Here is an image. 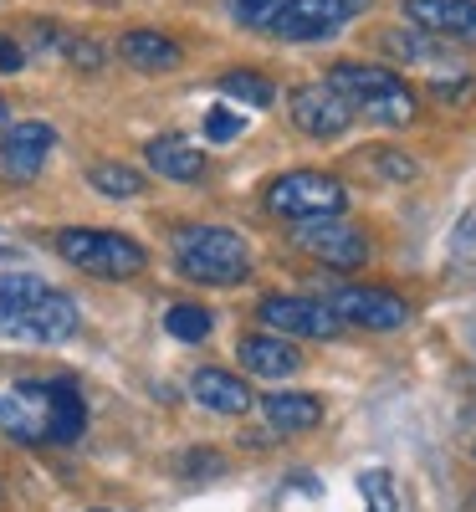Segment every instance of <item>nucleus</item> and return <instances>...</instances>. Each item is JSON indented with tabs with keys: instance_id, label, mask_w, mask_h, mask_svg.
I'll return each mask as SVG.
<instances>
[{
	"instance_id": "nucleus-35",
	"label": "nucleus",
	"mask_w": 476,
	"mask_h": 512,
	"mask_svg": "<svg viewBox=\"0 0 476 512\" xmlns=\"http://www.w3.org/2000/svg\"><path fill=\"white\" fill-rule=\"evenodd\" d=\"M93 512H108V507H93Z\"/></svg>"
},
{
	"instance_id": "nucleus-12",
	"label": "nucleus",
	"mask_w": 476,
	"mask_h": 512,
	"mask_svg": "<svg viewBox=\"0 0 476 512\" xmlns=\"http://www.w3.org/2000/svg\"><path fill=\"white\" fill-rule=\"evenodd\" d=\"M400 11L436 41H476V0H405Z\"/></svg>"
},
{
	"instance_id": "nucleus-13",
	"label": "nucleus",
	"mask_w": 476,
	"mask_h": 512,
	"mask_svg": "<svg viewBox=\"0 0 476 512\" xmlns=\"http://www.w3.org/2000/svg\"><path fill=\"white\" fill-rule=\"evenodd\" d=\"M0 431L11 441H47V384L26 379L16 395H0Z\"/></svg>"
},
{
	"instance_id": "nucleus-2",
	"label": "nucleus",
	"mask_w": 476,
	"mask_h": 512,
	"mask_svg": "<svg viewBox=\"0 0 476 512\" xmlns=\"http://www.w3.org/2000/svg\"><path fill=\"white\" fill-rule=\"evenodd\" d=\"M169 256L180 277L200 287H236L251 277V246L226 226H180L169 236Z\"/></svg>"
},
{
	"instance_id": "nucleus-27",
	"label": "nucleus",
	"mask_w": 476,
	"mask_h": 512,
	"mask_svg": "<svg viewBox=\"0 0 476 512\" xmlns=\"http://www.w3.org/2000/svg\"><path fill=\"white\" fill-rule=\"evenodd\" d=\"M359 492H364V502H369V512H395V477L384 472H364L359 477Z\"/></svg>"
},
{
	"instance_id": "nucleus-26",
	"label": "nucleus",
	"mask_w": 476,
	"mask_h": 512,
	"mask_svg": "<svg viewBox=\"0 0 476 512\" xmlns=\"http://www.w3.org/2000/svg\"><path fill=\"white\" fill-rule=\"evenodd\" d=\"M221 472H226V456L215 451V446H195V451L180 456V477H190V482H210V477H221Z\"/></svg>"
},
{
	"instance_id": "nucleus-28",
	"label": "nucleus",
	"mask_w": 476,
	"mask_h": 512,
	"mask_svg": "<svg viewBox=\"0 0 476 512\" xmlns=\"http://www.w3.org/2000/svg\"><path fill=\"white\" fill-rule=\"evenodd\" d=\"M287 6V0H231V11H236V21L241 26H251V31H272V21H277V11Z\"/></svg>"
},
{
	"instance_id": "nucleus-7",
	"label": "nucleus",
	"mask_w": 476,
	"mask_h": 512,
	"mask_svg": "<svg viewBox=\"0 0 476 512\" xmlns=\"http://www.w3.org/2000/svg\"><path fill=\"white\" fill-rule=\"evenodd\" d=\"M256 318H262L272 333H282V338H323V344L343 338V323H338V313L323 303V297L267 292L262 303H256Z\"/></svg>"
},
{
	"instance_id": "nucleus-23",
	"label": "nucleus",
	"mask_w": 476,
	"mask_h": 512,
	"mask_svg": "<svg viewBox=\"0 0 476 512\" xmlns=\"http://www.w3.org/2000/svg\"><path fill=\"white\" fill-rule=\"evenodd\" d=\"M164 328H169V338H180V344H205L210 328H215V318H210V308H200V303H175V308L164 313Z\"/></svg>"
},
{
	"instance_id": "nucleus-16",
	"label": "nucleus",
	"mask_w": 476,
	"mask_h": 512,
	"mask_svg": "<svg viewBox=\"0 0 476 512\" xmlns=\"http://www.w3.org/2000/svg\"><path fill=\"white\" fill-rule=\"evenodd\" d=\"M190 395H195L205 410H215V415H246V410H251L246 379L231 374V369H215V364H205V369L190 374Z\"/></svg>"
},
{
	"instance_id": "nucleus-19",
	"label": "nucleus",
	"mask_w": 476,
	"mask_h": 512,
	"mask_svg": "<svg viewBox=\"0 0 476 512\" xmlns=\"http://www.w3.org/2000/svg\"><path fill=\"white\" fill-rule=\"evenodd\" d=\"M47 384V441H77L88 431V405L77 395V379H41Z\"/></svg>"
},
{
	"instance_id": "nucleus-30",
	"label": "nucleus",
	"mask_w": 476,
	"mask_h": 512,
	"mask_svg": "<svg viewBox=\"0 0 476 512\" xmlns=\"http://www.w3.org/2000/svg\"><path fill=\"white\" fill-rule=\"evenodd\" d=\"M67 62L82 67V72H98V67H108V52H103V41H93V36H72L67 41Z\"/></svg>"
},
{
	"instance_id": "nucleus-8",
	"label": "nucleus",
	"mask_w": 476,
	"mask_h": 512,
	"mask_svg": "<svg viewBox=\"0 0 476 512\" xmlns=\"http://www.w3.org/2000/svg\"><path fill=\"white\" fill-rule=\"evenodd\" d=\"M369 11V0H287L272 21V36L282 41H323L333 31H343L349 21H359Z\"/></svg>"
},
{
	"instance_id": "nucleus-17",
	"label": "nucleus",
	"mask_w": 476,
	"mask_h": 512,
	"mask_svg": "<svg viewBox=\"0 0 476 512\" xmlns=\"http://www.w3.org/2000/svg\"><path fill=\"white\" fill-rule=\"evenodd\" d=\"M118 57L134 72H175L185 62L180 41L164 36V31H123L118 36Z\"/></svg>"
},
{
	"instance_id": "nucleus-33",
	"label": "nucleus",
	"mask_w": 476,
	"mask_h": 512,
	"mask_svg": "<svg viewBox=\"0 0 476 512\" xmlns=\"http://www.w3.org/2000/svg\"><path fill=\"white\" fill-rule=\"evenodd\" d=\"M26 67V57H21V47L11 36H0V72H21Z\"/></svg>"
},
{
	"instance_id": "nucleus-31",
	"label": "nucleus",
	"mask_w": 476,
	"mask_h": 512,
	"mask_svg": "<svg viewBox=\"0 0 476 512\" xmlns=\"http://www.w3.org/2000/svg\"><path fill=\"white\" fill-rule=\"evenodd\" d=\"M471 93H476V82H471V77H461V82H436V88H430V98H436V103H446V108H461V103H471Z\"/></svg>"
},
{
	"instance_id": "nucleus-22",
	"label": "nucleus",
	"mask_w": 476,
	"mask_h": 512,
	"mask_svg": "<svg viewBox=\"0 0 476 512\" xmlns=\"http://www.w3.org/2000/svg\"><path fill=\"white\" fill-rule=\"evenodd\" d=\"M221 93H226L231 103H246V108H272L277 82L262 77V72H226V77H221Z\"/></svg>"
},
{
	"instance_id": "nucleus-25",
	"label": "nucleus",
	"mask_w": 476,
	"mask_h": 512,
	"mask_svg": "<svg viewBox=\"0 0 476 512\" xmlns=\"http://www.w3.org/2000/svg\"><path fill=\"white\" fill-rule=\"evenodd\" d=\"M359 164H369L379 180H389V185H410L415 175H420V164L410 159V154H400V149H364L359 154Z\"/></svg>"
},
{
	"instance_id": "nucleus-6",
	"label": "nucleus",
	"mask_w": 476,
	"mask_h": 512,
	"mask_svg": "<svg viewBox=\"0 0 476 512\" xmlns=\"http://www.w3.org/2000/svg\"><path fill=\"white\" fill-rule=\"evenodd\" d=\"M77 328H82L77 297H67V292H57V287H47L31 308L0 318V333L21 338V344H67V338H77Z\"/></svg>"
},
{
	"instance_id": "nucleus-32",
	"label": "nucleus",
	"mask_w": 476,
	"mask_h": 512,
	"mask_svg": "<svg viewBox=\"0 0 476 512\" xmlns=\"http://www.w3.org/2000/svg\"><path fill=\"white\" fill-rule=\"evenodd\" d=\"M451 251H456V262H466V267H476V216H466V221H461V231H456V241H451Z\"/></svg>"
},
{
	"instance_id": "nucleus-20",
	"label": "nucleus",
	"mask_w": 476,
	"mask_h": 512,
	"mask_svg": "<svg viewBox=\"0 0 476 512\" xmlns=\"http://www.w3.org/2000/svg\"><path fill=\"white\" fill-rule=\"evenodd\" d=\"M374 47H379L389 62H405V67L430 62V57L441 52V47H436V36H425V31H415V26H389V31H379Z\"/></svg>"
},
{
	"instance_id": "nucleus-4",
	"label": "nucleus",
	"mask_w": 476,
	"mask_h": 512,
	"mask_svg": "<svg viewBox=\"0 0 476 512\" xmlns=\"http://www.w3.org/2000/svg\"><path fill=\"white\" fill-rule=\"evenodd\" d=\"M267 210L292 226L302 221H328V216H343V205H349V190H343V180L323 175V169H287V175H277L267 185Z\"/></svg>"
},
{
	"instance_id": "nucleus-14",
	"label": "nucleus",
	"mask_w": 476,
	"mask_h": 512,
	"mask_svg": "<svg viewBox=\"0 0 476 512\" xmlns=\"http://www.w3.org/2000/svg\"><path fill=\"white\" fill-rule=\"evenodd\" d=\"M144 164L154 169L159 180H175V185H200L205 180V154L200 144H190L185 134H159L144 144Z\"/></svg>"
},
{
	"instance_id": "nucleus-21",
	"label": "nucleus",
	"mask_w": 476,
	"mask_h": 512,
	"mask_svg": "<svg viewBox=\"0 0 476 512\" xmlns=\"http://www.w3.org/2000/svg\"><path fill=\"white\" fill-rule=\"evenodd\" d=\"M88 185H93L98 195H108V200H139V195L149 190V175H139V169H128V164L103 159V164L88 169Z\"/></svg>"
},
{
	"instance_id": "nucleus-11",
	"label": "nucleus",
	"mask_w": 476,
	"mask_h": 512,
	"mask_svg": "<svg viewBox=\"0 0 476 512\" xmlns=\"http://www.w3.org/2000/svg\"><path fill=\"white\" fill-rule=\"evenodd\" d=\"M292 123L308 139H338V134H349L354 108L343 103V93H333L328 82H308V88L292 93Z\"/></svg>"
},
{
	"instance_id": "nucleus-15",
	"label": "nucleus",
	"mask_w": 476,
	"mask_h": 512,
	"mask_svg": "<svg viewBox=\"0 0 476 512\" xmlns=\"http://www.w3.org/2000/svg\"><path fill=\"white\" fill-rule=\"evenodd\" d=\"M236 359H241V369L256 374V379H287V374L302 369L297 344H292V338H282V333H251V338H241Z\"/></svg>"
},
{
	"instance_id": "nucleus-9",
	"label": "nucleus",
	"mask_w": 476,
	"mask_h": 512,
	"mask_svg": "<svg viewBox=\"0 0 476 512\" xmlns=\"http://www.w3.org/2000/svg\"><path fill=\"white\" fill-rule=\"evenodd\" d=\"M323 303L338 313L343 328H369V333L405 328V318H410L405 297H395L389 287H338V292L323 297Z\"/></svg>"
},
{
	"instance_id": "nucleus-24",
	"label": "nucleus",
	"mask_w": 476,
	"mask_h": 512,
	"mask_svg": "<svg viewBox=\"0 0 476 512\" xmlns=\"http://www.w3.org/2000/svg\"><path fill=\"white\" fill-rule=\"evenodd\" d=\"M41 292H47V282H41V277H31V272H6V277H0V318L31 308Z\"/></svg>"
},
{
	"instance_id": "nucleus-3",
	"label": "nucleus",
	"mask_w": 476,
	"mask_h": 512,
	"mask_svg": "<svg viewBox=\"0 0 476 512\" xmlns=\"http://www.w3.org/2000/svg\"><path fill=\"white\" fill-rule=\"evenodd\" d=\"M57 256L67 267L88 272L98 282H128L149 267V251L134 236H118V231H93V226H67L57 231Z\"/></svg>"
},
{
	"instance_id": "nucleus-1",
	"label": "nucleus",
	"mask_w": 476,
	"mask_h": 512,
	"mask_svg": "<svg viewBox=\"0 0 476 512\" xmlns=\"http://www.w3.org/2000/svg\"><path fill=\"white\" fill-rule=\"evenodd\" d=\"M328 88L343 93L354 118H369L379 128H405L420 113V98L410 93V82L395 67H379V62H333Z\"/></svg>"
},
{
	"instance_id": "nucleus-34",
	"label": "nucleus",
	"mask_w": 476,
	"mask_h": 512,
	"mask_svg": "<svg viewBox=\"0 0 476 512\" xmlns=\"http://www.w3.org/2000/svg\"><path fill=\"white\" fill-rule=\"evenodd\" d=\"M6 123H11V108H6V98H0V134H6Z\"/></svg>"
},
{
	"instance_id": "nucleus-29",
	"label": "nucleus",
	"mask_w": 476,
	"mask_h": 512,
	"mask_svg": "<svg viewBox=\"0 0 476 512\" xmlns=\"http://www.w3.org/2000/svg\"><path fill=\"white\" fill-rule=\"evenodd\" d=\"M241 134H246L241 113H231V108H210V113H205V139H210V144H231V139H241Z\"/></svg>"
},
{
	"instance_id": "nucleus-5",
	"label": "nucleus",
	"mask_w": 476,
	"mask_h": 512,
	"mask_svg": "<svg viewBox=\"0 0 476 512\" xmlns=\"http://www.w3.org/2000/svg\"><path fill=\"white\" fill-rule=\"evenodd\" d=\"M292 246L308 251L313 262H323V267H333V272H359V267L369 262V236H364L354 221H343V216L292 226Z\"/></svg>"
},
{
	"instance_id": "nucleus-18",
	"label": "nucleus",
	"mask_w": 476,
	"mask_h": 512,
	"mask_svg": "<svg viewBox=\"0 0 476 512\" xmlns=\"http://www.w3.org/2000/svg\"><path fill=\"white\" fill-rule=\"evenodd\" d=\"M262 415L277 436H308L323 425V400L318 395H297V390H277L262 400Z\"/></svg>"
},
{
	"instance_id": "nucleus-10",
	"label": "nucleus",
	"mask_w": 476,
	"mask_h": 512,
	"mask_svg": "<svg viewBox=\"0 0 476 512\" xmlns=\"http://www.w3.org/2000/svg\"><path fill=\"white\" fill-rule=\"evenodd\" d=\"M57 149V128L52 123H11L0 134V175L26 185L47 169V154Z\"/></svg>"
}]
</instances>
